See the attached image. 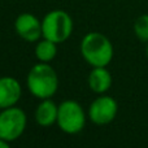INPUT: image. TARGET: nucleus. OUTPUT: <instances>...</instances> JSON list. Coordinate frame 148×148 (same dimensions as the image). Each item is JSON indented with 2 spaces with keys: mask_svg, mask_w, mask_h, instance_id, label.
Instances as JSON below:
<instances>
[{
  "mask_svg": "<svg viewBox=\"0 0 148 148\" xmlns=\"http://www.w3.org/2000/svg\"><path fill=\"white\" fill-rule=\"evenodd\" d=\"M81 55L88 65L108 66L113 60L114 48L107 35L99 31L87 33L81 40Z\"/></svg>",
  "mask_w": 148,
  "mask_h": 148,
  "instance_id": "obj_1",
  "label": "nucleus"
},
{
  "mask_svg": "<svg viewBox=\"0 0 148 148\" xmlns=\"http://www.w3.org/2000/svg\"><path fill=\"white\" fill-rule=\"evenodd\" d=\"M59 75L49 62L35 64L27 73L26 86L36 99H51L59 90Z\"/></svg>",
  "mask_w": 148,
  "mask_h": 148,
  "instance_id": "obj_2",
  "label": "nucleus"
},
{
  "mask_svg": "<svg viewBox=\"0 0 148 148\" xmlns=\"http://www.w3.org/2000/svg\"><path fill=\"white\" fill-rule=\"evenodd\" d=\"M43 38L60 44L70 38L73 33V18L62 9H53L46 13L42 20Z\"/></svg>",
  "mask_w": 148,
  "mask_h": 148,
  "instance_id": "obj_3",
  "label": "nucleus"
},
{
  "mask_svg": "<svg viewBox=\"0 0 148 148\" xmlns=\"http://www.w3.org/2000/svg\"><path fill=\"white\" fill-rule=\"evenodd\" d=\"M87 116L84 113L82 105L75 100H64L59 105L57 113V126L65 134L81 133L86 125Z\"/></svg>",
  "mask_w": 148,
  "mask_h": 148,
  "instance_id": "obj_4",
  "label": "nucleus"
},
{
  "mask_svg": "<svg viewBox=\"0 0 148 148\" xmlns=\"http://www.w3.org/2000/svg\"><path fill=\"white\" fill-rule=\"evenodd\" d=\"M27 125L26 113L18 107H9L1 109L0 112V138L4 140L12 142L17 140L25 133Z\"/></svg>",
  "mask_w": 148,
  "mask_h": 148,
  "instance_id": "obj_5",
  "label": "nucleus"
},
{
  "mask_svg": "<svg viewBox=\"0 0 148 148\" xmlns=\"http://www.w3.org/2000/svg\"><path fill=\"white\" fill-rule=\"evenodd\" d=\"M118 113V104L114 97L101 94L90 104L87 117L95 125H108L113 122Z\"/></svg>",
  "mask_w": 148,
  "mask_h": 148,
  "instance_id": "obj_6",
  "label": "nucleus"
},
{
  "mask_svg": "<svg viewBox=\"0 0 148 148\" xmlns=\"http://www.w3.org/2000/svg\"><path fill=\"white\" fill-rule=\"evenodd\" d=\"M14 31L21 39L30 43H36L43 38L42 21L33 13H21L14 20Z\"/></svg>",
  "mask_w": 148,
  "mask_h": 148,
  "instance_id": "obj_7",
  "label": "nucleus"
},
{
  "mask_svg": "<svg viewBox=\"0 0 148 148\" xmlns=\"http://www.w3.org/2000/svg\"><path fill=\"white\" fill-rule=\"evenodd\" d=\"M22 87L14 77H0V108L5 109L14 107L20 101Z\"/></svg>",
  "mask_w": 148,
  "mask_h": 148,
  "instance_id": "obj_8",
  "label": "nucleus"
},
{
  "mask_svg": "<svg viewBox=\"0 0 148 148\" xmlns=\"http://www.w3.org/2000/svg\"><path fill=\"white\" fill-rule=\"evenodd\" d=\"M87 83L92 92L97 95L105 94L113 83V78L107 66H94L87 78Z\"/></svg>",
  "mask_w": 148,
  "mask_h": 148,
  "instance_id": "obj_9",
  "label": "nucleus"
},
{
  "mask_svg": "<svg viewBox=\"0 0 148 148\" xmlns=\"http://www.w3.org/2000/svg\"><path fill=\"white\" fill-rule=\"evenodd\" d=\"M59 105L52 99H43L36 105L34 118L35 122L42 127H49L57 122Z\"/></svg>",
  "mask_w": 148,
  "mask_h": 148,
  "instance_id": "obj_10",
  "label": "nucleus"
},
{
  "mask_svg": "<svg viewBox=\"0 0 148 148\" xmlns=\"http://www.w3.org/2000/svg\"><path fill=\"white\" fill-rule=\"evenodd\" d=\"M34 53L38 61L40 62H51L57 55V43L49 40V39L43 38L39 39L35 44Z\"/></svg>",
  "mask_w": 148,
  "mask_h": 148,
  "instance_id": "obj_11",
  "label": "nucleus"
},
{
  "mask_svg": "<svg viewBox=\"0 0 148 148\" xmlns=\"http://www.w3.org/2000/svg\"><path fill=\"white\" fill-rule=\"evenodd\" d=\"M134 34L140 42L148 43V14H142L134 22Z\"/></svg>",
  "mask_w": 148,
  "mask_h": 148,
  "instance_id": "obj_12",
  "label": "nucleus"
},
{
  "mask_svg": "<svg viewBox=\"0 0 148 148\" xmlns=\"http://www.w3.org/2000/svg\"><path fill=\"white\" fill-rule=\"evenodd\" d=\"M9 142L4 140L3 138H0V148H9Z\"/></svg>",
  "mask_w": 148,
  "mask_h": 148,
  "instance_id": "obj_13",
  "label": "nucleus"
},
{
  "mask_svg": "<svg viewBox=\"0 0 148 148\" xmlns=\"http://www.w3.org/2000/svg\"><path fill=\"white\" fill-rule=\"evenodd\" d=\"M146 55H147V59H148V43H147V47H146Z\"/></svg>",
  "mask_w": 148,
  "mask_h": 148,
  "instance_id": "obj_14",
  "label": "nucleus"
},
{
  "mask_svg": "<svg viewBox=\"0 0 148 148\" xmlns=\"http://www.w3.org/2000/svg\"><path fill=\"white\" fill-rule=\"evenodd\" d=\"M0 112H1V108H0Z\"/></svg>",
  "mask_w": 148,
  "mask_h": 148,
  "instance_id": "obj_15",
  "label": "nucleus"
}]
</instances>
